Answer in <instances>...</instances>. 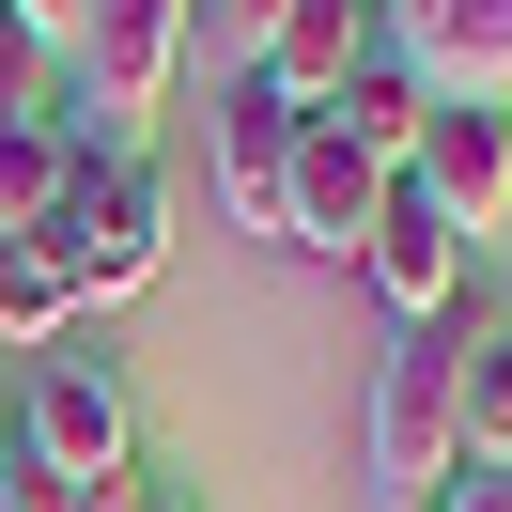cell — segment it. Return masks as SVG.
<instances>
[{"instance_id": "cell-1", "label": "cell", "mask_w": 512, "mask_h": 512, "mask_svg": "<svg viewBox=\"0 0 512 512\" xmlns=\"http://www.w3.org/2000/svg\"><path fill=\"white\" fill-rule=\"evenodd\" d=\"M466 326L481 311L404 326V342L373 357V404H357V466H373V497H404V512L466 481Z\"/></svg>"}, {"instance_id": "cell-2", "label": "cell", "mask_w": 512, "mask_h": 512, "mask_svg": "<svg viewBox=\"0 0 512 512\" xmlns=\"http://www.w3.org/2000/svg\"><path fill=\"white\" fill-rule=\"evenodd\" d=\"M187 47H202V0H94V16L63 32V109H94V125H109V156H125V140L171 109Z\"/></svg>"}, {"instance_id": "cell-3", "label": "cell", "mask_w": 512, "mask_h": 512, "mask_svg": "<svg viewBox=\"0 0 512 512\" xmlns=\"http://www.w3.org/2000/svg\"><path fill=\"white\" fill-rule=\"evenodd\" d=\"M16 466L47 481V497H78V481H140V419H125V373H109V357H32V373H16Z\"/></svg>"}, {"instance_id": "cell-4", "label": "cell", "mask_w": 512, "mask_h": 512, "mask_svg": "<svg viewBox=\"0 0 512 512\" xmlns=\"http://www.w3.org/2000/svg\"><path fill=\"white\" fill-rule=\"evenodd\" d=\"M47 249H63L78 311H125V295L171 264V171L140 156V140H125V156H94V171L63 187V218H47Z\"/></svg>"}, {"instance_id": "cell-5", "label": "cell", "mask_w": 512, "mask_h": 512, "mask_svg": "<svg viewBox=\"0 0 512 512\" xmlns=\"http://www.w3.org/2000/svg\"><path fill=\"white\" fill-rule=\"evenodd\" d=\"M388 47L435 109H512V0H388Z\"/></svg>"}, {"instance_id": "cell-6", "label": "cell", "mask_w": 512, "mask_h": 512, "mask_svg": "<svg viewBox=\"0 0 512 512\" xmlns=\"http://www.w3.org/2000/svg\"><path fill=\"white\" fill-rule=\"evenodd\" d=\"M404 187L435 202L450 233H512V109H435V125H419V156H404Z\"/></svg>"}, {"instance_id": "cell-7", "label": "cell", "mask_w": 512, "mask_h": 512, "mask_svg": "<svg viewBox=\"0 0 512 512\" xmlns=\"http://www.w3.org/2000/svg\"><path fill=\"white\" fill-rule=\"evenodd\" d=\"M357 280H373L404 326H450V311H466V233H450L419 187H388V202H373V233H357Z\"/></svg>"}, {"instance_id": "cell-8", "label": "cell", "mask_w": 512, "mask_h": 512, "mask_svg": "<svg viewBox=\"0 0 512 512\" xmlns=\"http://www.w3.org/2000/svg\"><path fill=\"white\" fill-rule=\"evenodd\" d=\"M295 140H311V109L280 94V78H249L233 63V94H218V202L249 233H280V187H295Z\"/></svg>"}, {"instance_id": "cell-9", "label": "cell", "mask_w": 512, "mask_h": 512, "mask_svg": "<svg viewBox=\"0 0 512 512\" xmlns=\"http://www.w3.org/2000/svg\"><path fill=\"white\" fill-rule=\"evenodd\" d=\"M388 187H404V171H373L342 125H311V140H295V187H280V249H342L357 264V233H373Z\"/></svg>"}, {"instance_id": "cell-10", "label": "cell", "mask_w": 512, "mask_h": 512, "mask_svg": "<svg viewBox=\"0 0 512 512\" xmlns=\"http://www.w3.org/2000/svg\"><path fill=\"white\" fill-rule=\"evenodd\" d=\"M373 47H388V16H373V0H280V32L249 47V78H280L295 109H326L357 63H373Z\"/></svg>"}, {"instance_id": "cell-11", "label": "cell", "mask_w": 512, "mask_h": 512, "mask_svg": "<svg viewBox=\"0 0 512 512\" xmlns=\"http://www.w3.org/2000/svg\"><path fill=\"white\" fill-rule=\"evenodd\" d=\"M78 171H94V125H63V109H47V125H0V249L63 218Z\"/></svg>"}, {"instance_id": "cell-12", "label": "cell", "mask_w": 512, "mask_h": 512, "mask_svg": "<svg viewBox=\"0 0 512 512\" xmlns=\"http://www.w3.org/2000/svg\"><path fill=\"white\" fill-rule=\"evenodd\" d=\"M311 125H342V140H357V156H373V171H404V156H419V125H435V94H419V78H404V47H373V63H357L342 94L311 109Z\"/></svg>"}, {"instance_id": "cell-13", "label": "cell", "mask_w": 512, "mask_h": 512, "mask_svg": "<svg viewBox=\"0 0 512 512\" xmlns=\"http://www.w3.org/2000/svg\"><path fill=\"white\" fill-rule=\"evenodd\" d=\"M78 280H63V249H47V233H16V249H0V357H63L78 342Z\"/></svg>"}, {"instance_id": "cell-14", "label": "cell", "mask_w": 512, "mask_h": 512, "mask_svg": "<svg viewBox=\"0 0 512 512\" xmlns=\"http://www.w3.org/2000/svg\"><path fill=\"white\" fill-rule=\"evenodd\" d=\"M466 466H512V311L466 326Z\"/></svg>"}, {"instance_id": "cell-15", "label": "cell", "mask_w": 512, "mask_h": 512, "mask_svg": "<svg viewBox=\"0 0 512 512\" xmlns=\"http://www.w3.org/2000/svg\"><path fill=\"white\" fill-rule=\"evenodd\" d=\"M47 109H63V47L0 16V125H47ZM63 125H78V109H63Z\"/></svg>"}, {"instance_id": "cell-16", "label": "cell", "mask_w": 512, "mask_h": 512, "mask_svg": "<svg viewBox=\"0 0 512 512\" xmlns=\"http://www.w3.org/2000/svg\"><path fill=\"white\" fill-rule=\"evenodd\" d=\"M202 16H218V47H264V32H280V0H202Z\"/></svg>"}, {"instance_id": "cell-17", "label": "cell", "mask_w": 512, "mask_h": 512, "mask_svg": "<svg viewBox=\"0 0 512 512\" xmlns=\"http://www.w3.org/2000/svg\"><path fill=\"white\" fill-rule=\"evenodd\" d=\"M419 512H512V466H481V481H450V497H419Z\"/></svg>"}, {"instance_id": "cell-18", "label": "cell", "mask_w": 512, "mask_h": 512, "mask_svg": "<svg viewBox=\"0 0 512 512\" xmlns=\"http://www.w3.org/2000/svg\"><path fill=\"white\" fill-rule=\"evenodd\" d=\"M0 16H16V32H47V47H63L78 16H94V0H0Z\"/></svg>"}, {"instance_id": "cell-19", "label": "cell", "mask_w": 512, "mask_h": 512, "mask_svg": "<svg viewBox=\"0 0 512 512\" xmlns=\"http://www.w3.org/2000/svg\"><path fill=\"white\" fill-rule=\"evenodd\" d=\"M0 512H32V466H16V450H0Z\"/></svg>"}, {"instance_id": "cell-20", "label": "cell", "mask_w": 512, "mask_h": 512, "mask_svg": "<svg viewBox=\"0 0 512 512\" xmlns=\"http://www.w3.org/2000/svg\"><path fill=\"white\" fill-rule=\"evenodd\" d=\"M140 512H187V497H171V481H156V497H140Z\"/></svg>"}, {"instance_id": "cell-21", "label": "cell", "mask_w": 512, "mask_h": 512, "mask_svg": "<svg viewBox=\"0 0 512 512\" xmlns=\"http://www.w3.org/2000/svg\"><path fill=\"white\" fill-rule=\"evenodd\" d=\"M373 16H388V0H373Z\"/></svg>"}]
</instances>
